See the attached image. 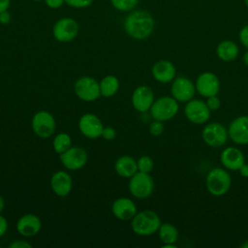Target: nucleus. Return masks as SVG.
I'll return each instance as SVG.
<instances>
[{
  "label": "nucleus",
  "mask_w": 248,
  "mask_h": 248,
  "mask_svg": "<svg viewBox=\"0 0 248 248\" xmlns=\"http://www.w3.org/2000/svg\"><path fill=\"white\" fill-rule=\"evenodd\" d=\"M99 84H100L101 96L105 98H109L114 96L118 92L120 87L119 79L113 75H108L104 77L99 82Z\"/></svg>",
  "instance_id": "b1692460"
},
{
  "label": "nucleus",
  "mask_w": 248,
  "mask_h": 248,
  "mask_svg": "<svg viewBox=\"0 0 248 248\" xmlns=\"http://www.w3.org/2000/svg\"><path fill=\"white\" fill-rule=\"evenodd\" d=\"M114 170L119 176L130 178L138 171L137 160L130 155L120 156L114 163Z\"/></svg>",
  "instance_id": "4be33fe9"
},
{
  "label": "nucleus",
  "mask_w": 248,
  "mask_h": 248,
  "mask_svg": "<svg viewBox=\"0 0 248 248\" xmlns=\"http://www.w3.org/2000/svg\"><path fill=\"white\" fill-rule=\"evenodd\" d=\"M151 74L155 80L161 83L171 82L176 77L175 66L167 59H161L155 62L151 68Z\"/></svg>",
  "instance_id": "6ab92c4d"
},
{
  "label": "nucleus",
  "mask_w": 248,
  "mask_h": 248,
  "mask_svg": "<svg viewBox=\"0 0 248 248\" xmlns=\"http://www.w3.org/2000/svg\"><path fill=\"white\" fill-rule=\"evenodd\" d=\"M111 212L113 216L121 221H131L138 212L136 203L129 198L121 197L111 204Z\"/></svg>",
  "instance_id": "f3484780"
},
{
  "label": "nucleus",
  "mask_w": 248,
  "mask_h": 248,
  "mask_svg": "<svg viewBox=\"0 0 248 248\" xmlns=\"http://www.w3.org/2000/svg\"><path fill=\"white\" fill-rule=\"evenodd\" d=\"M161 224V218L155 211L143 209L132 218L131 229L137 235L149 236L158 232Z\"/></svg>",
  "instance_id": "f03ea898"
},
{
  "label": "nucleus",
  "mask_w": 248,
  "mask_h": 248,
  "mask_svg": "<svg viewBox=\"0 0 248 248\" xmlns=\"http://www.w3.org/2000/svg\"><path fill=\"white\" fill-rule=\"evenodd\" d=\"M16 231L25 237H32L38 234L42 229V221L35 214L27 213L19 217L16 224Z\"/></svg>",
  "instance_id": "a211bd4d"
},
{
  "label": "nucleus",
  "mask_w": 248,
  "mask_h": 248,
  "mask_svg": "<svg viewBox=\"0 0 248 248\" xmlns=\"http://www.w3.org/2000/svg\"><path fill=\"white\" fill-rule=\"evenodd\" d=\"M59 159L65 169L69 170H78L86 165L88 154L84 148L72 145L68 150L59 155Z\"/></svg>",
  "instance_id": "f8f14e48"
},
{
  "label": "nucleus",
  "mask_w": 248,
  "mask_h": 248,
  "mask_svg": "<svg viewBox=\"0 0 248 248\" xmlns=\"http://www.w3.org/2000/svg\"><path fill=\"white\" fill-rule=\"evenodd\" d=\"M164 130H165V126H164V122L162 121L153 119V122H151L149 125V133L154 137L161 136Z\"/></svg>",
  "instance_id": "c85d7f7f"
},
{
  "label": "nucleus",
  "mask_w": 248,
  "mask_h": 248,
  "mask_svg": "<svg viewBox=\"0 0 248 248\" xmlns=\"http://www.w3.org/2000/svg\"><path fill=\"white\" fill-rule=\"evenodd\" d=\"M129 192L139 200L149 198L154 191V181L150 173L137 171L129 178Z\"/></svg>",
  "instance_id": "39448f33"
},
{
  "label": "nucleus",
  "mask_w": 248,
  "mask_h": 248,
  "mask_svg": "<svg viewBox=\"0 0 248 248\" xmlns=\"http://www.w3.org/2000/svg\"><path fill=\"white\" fill-rule=\"evenodd\" d=\"M239 171V174L242 176V177H245V178H248V164L244 163L238 170Z\"/></svg>",
  "instance_id": "4c0bfd02"
},
{
  "label": "nucleus",
  "mask_w": 248,
  "mask_h": 248,
  "mask_svg": "<svg viewBox=\"0 0 248 248\" xmlns=\"http://www.w3.org/2000/svg\"><path fill=\"white\" fill-rule=\"evenodd\" d=\"M10 248H32V245L24 239H16L9 244Z\"/></svg>",
  "instance_id": "72a5a7b5"
},
{
  "label": "nucleus",
  "mask_w": 248,
  "mask_h": 248,
  "mask_svg": "<svg viewBox=\"0 0 248 248\" xmlns=\"http://www.w3.org/2000/svg\"><path fill=\"white\" fill-rule=\"evenodd\" d=\"M220 161L226 170H238L239 168L245 163V156L239 148L229 146L222 150Z\"/></svg>",
  "instance_id": "aec40b11"
},
{
  "label": "nucleus",
  "mask_w": 248,
  "mask_h": 248,
  "mask_svg": "<svg viewBox=\"0 0 248 248\" xmlns=\"http://www.w3.org/2000/svg\"><path fill=\"white\" fill-rule=\"evenodd\" d=\"M78 126L79 132L90 140H96L102 137V132L105 127L99 116L91 112L82 114L78 119Z\"/></svg>",
  "instance_id": "ddd939ff"
},
{
  "label": "nucleus",
  "mask_w": 248,
  "mask_h": 248,
  "mask_svg": "<svg viewBox=\"0 0 248 248\" xmlns=\"http://www.w3.org/2000/svg\"><path fill=\"white\" fill-rule=\"evenodd\" d=\"M202 139L209 147H221L229 139L228 129L219 122L207 123L202 131Z\"/></svg>",
  "instance_id": "6e6552de"
},
{
  "label": "nucleus",
  "mask_w": 248,
  "mask_h": 248,
  "mask_svg": "<svg viewBox=\"0 0 248 248\" xmlns=\"http://www.w3.org/2000/svg\"><path fill=\"white\" fill-rule=\"evenodd\" d=\"M31 127L35 135L42 139H47L52 136L56 129L54 116L47 110L37 111L31 119Z\"/></svg>",
  "instance_id": "423d86ee"
},
{
  "label": "nucleus",
  "mask_w": 248,
  "mask_h": 248,
  "mask_svg": "<svg viewBox=\"0 0 248 248\" xmlns=\"http://www.w3.org/2000/svg\"><path fill=\"white\" fill-rule=\"evenodd\" d=\"M155 101L153 90L147 85H140L136 87L132 93L131 102L133 108L139 112L149 111Z\"/></svg>",
  "instance_id": "2eb2a0df"
},
{
  "label": "nucleus",
  "mask_w": 248,
  "mask_h": 248,
  "mask_svg": "<svg viewBox=\"0 0 248 248\" xmlns=\"http://www.w3.org/2000/svg\"><path fill=\"white\" fill-rule=\"evenodd\" d=\"M4 207H5V200H4V198L0 195V213L4 210Z\"/></svg>",
  "instance_id": "a19ab883"
},
{
  "label": "nucleus",
  "mask_w": 248,
  "mask_h": 248,
  "mask_svg": "<svg viewBox=\"0 0 248 248\" xmlns=\"http://www.w3.org/2000/svg\"><path fill=\"white\" fill-rule=\"evenodd\" d=\"M186 118L193 124H205L211 115V110L207 108L204 101L200 99H192L186 103L184 108Z\"/></svg>",
  "instance_id": "9b49d317"
},
{
  "label": "nucleus",
  "mask_w": 248,
  "mask_h": 248,
  "mask_svg": "<svg viewBox=\"0 0 248 248\" xmlns=\"http://www.w3.org/2000/svg\"><path fill=\"white\" fill-rule=\"evenodd\" d=\"M239 47L232 40H223L216 46L217 57L224 62H232L237 58Z\"/></svg>",
  "instance_id": "5701e85b"
},
{
  "label": "nucleus",
  "mask_w": 248,
  "mask_h": 248,
  "mask_svg": "<svg viewBox=\"0 0 248 248\" xmlns=\"http://www.w3.org/2000/svg\"><path fill=\"white\" fill-rule=\"evenodd\" d=\"M240 247L241 248H248V239L247 240H244V242H242L240 244Z\"/></svg>",
  "instance_id": "37998d69"
},
{
  "label": "nucleus",
  "mask_w": 248,
  "mask_h": 248,
  "mask_svg": "<svg viewBox=\"0 0 248 248\" xmlns=\"http://www.w3.org/2000/svg\"><path fill=\"white\" fill-rule=\"evenodd\" d=\"M92 2L93 0H65V3L68 6L76 9L87 8L92 4Z\"/></svg>",
  "instance_id": "7c9ffc66"
},
{
  "label": "nucleus",
  "mask_w": 248,
  "mask_h": 248,
  "mask_svg": "<svg viewBox=\"0 0 248 248\" xmlns=\"http://www.w3.org/2000/svg\"><path fill=\"white\" fill-rule=\"evenodd\" d=\"M138 171L150 173L154 168V161L148 155H142L137 160Z\"/></svg>",
  "instance_id": "cd10ccee"
},
{
  "label": "nucleus",
  "mask_w": 248,
  "mask_h": 248,
  "mask_svg": "<svg viewBox=\"0 0 248 248\" xmlns=\"http://www.w3.org/2000/svg\"><path fill=\"white\" fill-rule=\"evenodd\" d=\"M110 3L119 12H130L137 7L139 0H110Z\"/></svg>",
  "instance_id": "bb28decb"
},
{
  "label": "nucleus",
  "mask_w": 248,
  "mask_h": 248,
  "mask_svg": "<svg viewBox=\"0 0 248 248\" xmlns=\"http://www.w3.org/2000/svg\"><path fill=\"white\" fill-rule=\"evenodd\" d=\"M157 232L163 244H176L179 237L177 228L173 224L168 222L162 223Z\"/></svg>",
  "instance_id": "393cba45"
},
{
  "label": "nucleus",
  "mask_w": 248,
  "mask_h": 248,
  "mask_svg": "<svg viewBox=\"0 0 248 248\" xmlns=\"http://www.w3.org/2000/svg\"><path fill=\"white\" fill-rule=\"evenodd\" d=\"M50 188L58 197L68 196L73 188V179L65 170L55 171L50 178Z\"/></svg>",
  "instance_id": "412c9836"
},
{
  "label": "nucleus",
  "mask_w": 248,
  "mask_h": 248,
  "mask_svg": "<svg viewBox=\"0 0 248 248\" xmlns=\"http://www.w3.org/2000/svg\"><path fill=\"white\" fill-rule=\"evenodd\" d=\"M11 0H0V13L7 11L10 7Z\"/></svg>",
  "instance_id": "58836bf2"
},
{
  "label": "nucleus",
  "mask_w": 248,
  "mask_h": 248,
  "mask_svg": "<svg viewBox=\"0 0 248 248\" xmlns=\"http://www.w3.org/2000/svg\"><path fill=\"white\" fill-rule=\"evenodd\" d=\"M11 20H12V16L8 12V10L0 13V23L1 24H3V25L9 24L11 22Z\"/></svg>",
  "instance_id": "f704fd0d"
},
{
  "label": "nucleus",
  "mask_w": 248,
  "mask_h": 248,
  "mask_svg": "<svg viewBox=\"0 0 248 248\" xmlns=\"http://www.w3.org/2000/svg\"><path fill=\"white\" fill-rule=\"evenodd\" d=\"M8 226L9 225L7 219L4 216L0 215V237H2L7 232Z\"/></svg>",
  "instance_id": "e433bc0d"
},
{
  "label": "nucleus",
  "mask_w": 248,
  "mask_h": 248,
  "mask_svg": "<svg viewBox=\"0 0 248 248\" xmlns=\"http://www.w3.org/2000/svg\"><path fill=\"white\" fill-rule=\"evenodd\" d=\"M33 1H37L38 2V1H42V0H33Z\"/></svg>",
  "instance_id": "a18cd8bd"
},
{
  "label": "nucleus",
  "mask_w": 248,
  "mask_h": 248,
  "mask_svg": "<svg viewBox=\"0 0 248 248\" xmlns=\"http://www.w3.org/2000/svg\"><path fill=\"white\" fill-rule=\"evenodd\" d=\"M73 145V141H72V138L69 134L65 133V132H60L58 133L53 140H52V147L53 150L58 154H62L63 152H65L66 150H68L71 146Z\"/></svg>",
  "instance_id": "a878e982"
},
{
  "label": "nucleus",
  "mask_w": 248,
  "mask_h": 248,
  "mask_svg": "<svg viewBox=\"0 0 248 248\" xmlns=\"http://www.w3.org/2000/svg\"><path fill=\"white\" fill-rule=\"evenodd\" d=\"M74 91L77 97L84 102L96 101L101 96L99 81L89 76L78 78L75 82Z\"/></svg>",
  "instance_id": "0eeeda50"
},
{
  "label": "nucleus",
  "mask_w": 248,
  "mask_h": 248,
  "mask_svg": "<svg viewBox=\"0 0 248 248\" xmlns=\"http://www.w3.org/2000/svg\"><path fill=\"white\" fill-rule=\"evenodd\" d=\"M229 138L237 145L248 144V115L235 117L228 127Z\"/></svg>",
  "instance_id": "dca6fc26"
},
{
  "label": "nucleus",
  "mask_w": 248,
  "mask_h": 248,
  "mask_svg": "<svg viewBox=\"0 0 248 248\" xmlns=\"http://www.w3.org/2000/svg\"><path fill=\"white\" fill-rule=\"evenodd\" d=\"M195 83L187 77L178 76L171 81L170 93L178 103H187L194 99L196 94Z\"/></svg>",
  "instance_id": "9d476101"
},
{
  "label": "nucleus",
  "mask_w": 248,
  "mask_h": 248,
  "mask_svg": "<svg viewBox=\"0 0 248 248\" xmlns=\"http://www.w3.org/2000/svg\"><path fill=\"white\" fill-rule=\"evenodd\" d=\"M242 61H243V63H244V65L248 67V49H246V51L243 53Z\"/></svg>",
  "instance_id": "ea45409f"
},
{
  "label": "nucleus",
  "mask_w": 248,
  "mask_h": 248,
  "mask_svg": "<svg viewBox=\"0 0 248 248\" xmlns=\"http://www.w3.org/2000/svg\"><path fill=\"white\" fill-rule=\"evenodd\" d=\"M244 4H245V6L248 8V0H244Z\"/></svg>",
  "instance_id": "c03bdc74"
},
{
  "label": "nucleus",
  "mask_w": 248,
  "mask_h": 248,
  "mask_svg": "<svg viewBox=\"0 0 248 248\" xmlns=\"http://www.w3.org/2000/svg\"><path fill=\"white\" fill-rule=\"evenodd\" d=\"M102 138H104L106 140H112L116 138V131L114 128L110 126H106L103 129L102 132Z\"/></svg>",
  "instance_id": "473e14b6"
},
{
  "label": "nucleus",
  "mask_w": 248,
  "mask_h": 248,
  "mask_svg": "<svg viewBox=\"0 0 248 248\" xmlns=\"http://www.w3.org/2000/svg\"><path fill=\"white\" fill-rule=\"evenodd\" d=\"M179 110L178 102L172 96H163L155 99L149 112L154 120L162 122L172 119Z\"/></svg>",
  "instance_id": "20e7f679"
},
{
  "label": "nucleus",
  "mask_w": 248,
  "mask_h": 248,
  "mask_svg": "<svg viewBox=\"0 0 248 248\" xmlns=\"http://www.w3.org/2000/svg\"><path fill=\"white\" fill-rule=\"evenodd\" d=\"M195 86L197 93L203 98H207L213 95H218L220 90V80L214 73L203 72L198 76Z\"/></svg>",
  "instance_id": "4468645a"
},
{
  "label": "nucleus",
  "mask_w": 248,
  "mask_h": 248,
  "mask_svg": "<svg viewBox=\"0 0 248 248\" xmlns=\"http://www.w3.org/2000/svg\"><path fill=\"white\" fill-rule=\"evenodd\" d=\"M162 247L163 248H175L176 244H163Z\"/></svg>",
  "instance_id": "79ce46f5"
},
{
  "label": "nucleus",
  "mask_w": 248,
  "mask_h": 248,
  "mask_svg": "<svg viewBox=\"0 0 248 248\" xmlns=\"http://www.w3.org/2000/svg\"><path fill=\"white\" fill-rule=\"evenodd\" d=\"M79 31L78 23L72 17H62L58 19L52 27L54 39L60 43H69L76 39Z\"/></svg>",
  "instance_id": "1a4fd4ad"
},
{
  "label": "nucleus",
  "mask_w": 248,
  "mask_h": 248,
  "mask_svg": "<svg viewBox=\"0 0 248 248\" xmlns=\"http://www.w3.org/2000/svg\"><path fill=\"white\" fill-rule=\"evenodd\" d=\"M205 104L207 106V108L211 110V111H216L220 108L221 107V100L218 97V95H213L210 97L205 98Z\"/></svg>",
  "instance_id": "c756f323"
},
{
  "label": "nucleus",
  "mask_w": 248,
  "mask_h": 248,
  "mask_svg": "<svg viewBox=\"0 0 248 248\" xmlns=\"http://www.w3.org/2000/svg\"><path fill=\"white\" fill-rule=\"evenodd\" d=\"M45 2L49 8L58 9L65 3V0H45Z\"/></svg>",
  "instance_id": "c9c22d12"
},
{
  "label": "nucleus",
  "mask_w": 248,
  "mask_h": 248,
  "mask_svg": "<svg viewBox=\"0 0 248 248\" xmlns=\"http://www.w3.org/2000/svg\"><path fill=\"white\" fill-rule=\"evenodd\" d=\"M207 192L214 197L226 195L232 186V177L225 168H213L205 178Z\"/></svg>",
  "instance_id": "7ed1b4c3"
},
{
  "label": "nucleus",
  "mask_w": 248,
  "mask_h": 248,
  "mask_svg": "<svg viewBox=\"0 0 248 248\" xmlns=\"http://www.w3.org/2000/svg\"><path fill=\"white\" fill-rule=\"evenodd\" d=\"M125 33L132 39L141 41L151 36L155 28L152 15L145 10L132 11L123 23Z\"/></svg>",
  "instance_id": "f257e3e1"
},
{
  "label": "nucleus",
  "mask_w": 248,
  "mask_h": 248,
  "mask_svg": "<svg viewBox=\"0 0 248 248\" xmlns=\"http://www.w3.org/2000/svg\"><path fill=\"white\" fill-rule=\"evenodd\" d=\"M238 39H239L241 45H242L246 49H248V24L244 25V26L240 29V31H239V33H238Z\"/></svg>",
  "instance_id": "2f4dec72"
}]
</instances>
